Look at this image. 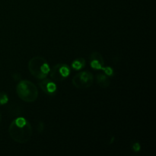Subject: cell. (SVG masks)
Wrapping results in <instances>:
<instances>
[{
	"label": "cell",
	"mask_w": 156,
	"mask_h": 156,
	"mask_svg": "<svg viewBox=\"0 0 156 156\" xmlns=\"http://www.w3.org/2000/svg\"><path fill=\"white\" fill-rule=\"evenodd\" d=\"M44 123H43V122H40V123H38V126H37L38 132L42 133L43 130H44Z\"/></svg>",
	"instance_id": "obj_13"
},
{
	"label": "cell",
	"mask_w": 156,
	"mask_h": 156,
	"mask_svg": "<svg viewBox=\"0 0 156 156\" xmlns=\"http://www.w3.org/2000/svg\"><path fill=\"white\" fill-rule=\"evenodd\" d=\"M39 86L41 90L49 96H53L56 91V85L54 82L46 78L40 81Z\"/></svg>",
	"instance_id": "obj_6"
},
{
	"label": "cell",
	"mask_w": 156,
	"mask_h": 156,
	"mask_svg": "<svg viewBox=\"0 0 156 156\" xmlns=\"http://www.w3.org/2000/svg\"><path fill=\"white\" fill-rule=\"evenodd\" d=\"M133 149L135 152H138V151H140V146L139 143H134L133 145Z\"/></svg>",
	"instance_id": "obj_14"
},
{
	"label": "cell",
	"mask_w": 156,
	"mask_h": 156,
	"mask_svg": "<svg viewBox=\"0 0 156 156\" xmlns=\"http://www.w3.org/2000/svg\"><path fill=\"white\" fill-rule=\"evenodd\" d=\"M91 68L94 69L103 70L104 69V65L95 60H91Z\"/></svg>",
	"instance_id": "obj_11"
},
{
	"label": "cell",
	"mask_w": 156,
	"mask_h": 156,
	"mask_svg": "<svg viewBox=\"0 0 156 156\" xmlns=\"http://www.w3.org/2000/svg\"><path fill=\"white\" fill-rule=\"evenodd\" d=\"M28 69L30 74L38 79L47 77L50 73V66L44 58L41 56H34L28 62Z\"/></svg>",
	"instance_id": "obj_3"
},
{
	"label": "cell",
	"mask_w": 156,
	"mask_h": 156,
	"mask_svg": "<svg viewBox=\"0 0 156 156\" xmlns=\"http://www.w3.org/2000/svg\"><path fill=\"white\" fill-rule=\"evenodd\" d=\"M96 82H97L98 85L100 87L103 88H108L111 84L110 79L108 78V76L103 74V73H100L96 76Z\"/></svg>",
	"instance_id": "obj_7"
},
{
	"label": "cell",
	"mask_w": 156,
	"mask_h": 156,
	"mask_svg": "<svg viewBox=\"0 0 156 156\" xmlns=\"http://www.w3.org/2000/svg\"><path fill=\"white\" fill-rule=\"evenodd\" d=\"M90 59L91 60H95L101 63L102 65H105V61H104V58L101 53L98 52H93L91 55H90Z\"/></svg>",
	"instance_id": "obj_9"
},
{
	"label": "cell",
	"mask_w": 156,
	"mask_h": 156,
	"mask_svg": "<svg viewBox=\"0 0 156 156\" xmlns=\"http://www.w3.org/2000/svg\"><path fill=\"white\" fill-rule=\"evenodd\" d=\"M103 71H105V73H106L107 76H113V74H114V70H113L112 68L110 66L104 67Z\"/></svg>",
	"instance_id": "obj_12"
},
{
	"label": "cell",
	"mask_w": 156,
	"mask_h": 156,
	"mask_svg": "<svg viewBox=\"0 0 156 156\" xmlns=\"http://www.w3.org/2000/svg\"><path fill=\"white\" fill-rule=\"evenodd\" d=\"M13 79L15 81H18V80H20L21 79V75L19 74V73H15V74L13 75Z\"/></svg>",
	"instance_id": "obj_15"
},
{
	"label": "cell",
	"mask_w": 156,
	"mask_h": 156,
	"mask_svg": "<svg viewBox=\"0 0 156 156\" xmlns=\"http://www.w3.org/2000/svg\"><path fill=\"white\" fill-rule=\"evenodd\" d=\"M9 133L14 141L24 144L31 138L33 129L28 120L24 117H18L9 126Z\"/></svg>",
	"instance_id": "obj_1"
},
{
	"label": "cell",
	"mask_w": 156,
	"mask_h": 156,
	"mask_svg": "<svg viewBox=\"0 0 156 156\" xmlns=\"http://www.w3.org/2000/svg\"><path fill=\"white\" fill-rule=\"evenodd\" d=\"M49 73L53 80L56 82H62L69 76L70 67L67 64H56L50 69Z\"/></svg>",
	"instance_id": "obj_5"
},
{
	"label": "cell",
	"mask_w": 156,
	"mask_h": 156,
	"mask_svg": "<svg viewBox=\"0 0 156 156\" xmlns=\"http://www.w3.org/2000/svg\"><path fill=\"white\" fill-rule=\"evenodd\" d=\"M16 92L18 96L23 101L32 103L38 97V89L36 85L28 80H21L17 85Z\"/></svg>",
	"instance_id": "obj_2"
},
{
	"label": "cell",
	"mask_w": 156,
	"mask_h": 156,
	"mask_svg": "<svg viewBox=\"0 0 156 156\" xmlns=\"http://www.w3.org/2000/svg\"><path fill=\"white\" fill-rule=\"evenodd\" d=\"M1 121H2V115L1 114H0V123H1Z\"/></svg>",
	"instance_id": "obj_16"
},
{
	"label": "cell",
	"mask_w": 156,
	"mask_h": 156,
	"mask_svg": "<svg viewBox=\"0 0 156 156\" xmlns=\"http://www.w3.org/2000/svg\"><path fill=\"white\" fill-rule=\"evenodd\" d=\"M85 63H86V62H85V59L78 58L73 61V63H72V67L76 70H80L85 66Z\"/></svg>",
	"instance_id": "obj_8"
},
{
	"label": "cell",
	"mask_w": 156,
	"mask_h": 156,
	"mask_svg": "<svg viewBox=\"0 0 156 156\" xmlns=\"http://www.w3.org/2000/svg\"><path fill=\"white\" fill-rule=\"evenodd\" d=\"M94 78L91 73L88 71L80 72L73 78V85L79 89H86L94 83Z\"/></svg>",
	"instance_id": "obj_4"
},
{
	"label": "cell",
	"mask_w": 156,
	"mask_h": 156,
	"mask_svg": "<svg viewBox=\"0 0 156 156\" xmlns=\"http://www.w3.org/2000/svg\"><path fill=\"white\" fill-rule=\"evenodd\" d=\"M9 102V97L5 92H0V106L4 105Z\"/></svg>",
	"instance_id": "obj_10"
}]
</instances>
